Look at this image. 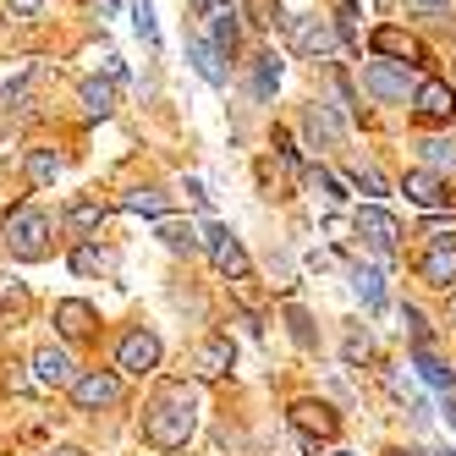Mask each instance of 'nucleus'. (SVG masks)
I'll use <instances>...</instances> for the list:
<instances>
[{
  "instance_id": "37",
  "label": "nucleus",
  "mask_w": 456,
  "mask_h": 456,
  "mask_svg": "<svg viewBox=\"0 0 456 456\" xmlns=\"http://www.w3.org/2000/svg\"><path fill=\"white\" fill-rule=\"evenodd\" d=\"M6 390H12V396H28V390H34V379H28L22 363H6Z\"/></svg>"
},
{
  "instance_id": "21",
  "label": "nucleus",
  "mask_w": 456,
  "mask_h": 456,
  "mask_svg": "<svg viewBox=\"0 0 456 456\" xmlns=\"http://www.w3.org/2000/svg\"><path fill=\"white\" fill-rule=\"evenodd\" d=\"M159 242H166L171 253H199V248H204V237L192 232L187 220H159Z\"/></svg>"
},
{
  "instance_id": "44",
  "label": "nucleus",
  "mask_w": 456,
  "mask_h": 456,
  "mask_svg": "<svg viewBox=\"0 0 456 456\" xmlns=\"http://www.w3.org/2000/svg\"><path fill=\"white\" fill-rule=\"evenodd\" d=\"M445 418H451V429H456V396L445 390Z\"/></svg>"
},
{
  "instance_id": "32",
  "label": "nucleus",
  "mask_w": 456,
  "mask_h": 456,
  "mask_svg": "<svg viewBox=\"0 0 456 456\" xmlns=\"http://www.w3.org/2000/svg\"><path fill=\"white\" fill-rule=\"evenodd\" d=\"M346 182H352V187H363L369 199H385V176H379L374 166H352V171H346Z\"/></svg>"
},
{
  "instance_id": "20",
  "label": "nucleus",
  "mask_w": 456,
  "mask_h": 456,
  "mask_svg": "<svg viewBox=\"0 0 456 456\" xmlns=\"http://www.w3.org/2000/svg\"><path fill=\"white\" fill-rule=\"evenodd\" d=\"M412 369H418L423 379H429L435 390H456V369H445V363H440V357H435L429 346H418V352H412Z\"/></svg>"
},
{
  "instance_id": "30",
  "label": "nucleus",
  "mask_w": 456,
  "mask_h": 456,
  "mask_svg": "<svg viewBox=\"0 0 456 456\" xmlns=\"http://www.w3.org/2000/svg\"><path fill=\"white\" fill-rule=\"evenodd\" d=\"M423 237H429L435 248H451L456 242V215H429L423 220Z\"/></svg>"
},
{
  "instance_id": "13",
  "label": "nucleus",
  "mask_w": 456,
  "mask_h": 456,
  "mask_svg": "<svg viewBox=\"0 0 456 456\" xmlns=\"http://www.w3.org/2000/svg\"><path fill=\"white\" fill-rule=\"evenodd\" d=\"M94 324H100V314H94L83 297H67V303H55V330L67 336V341H88V336H94Z\"/></svg>"
},
{
  "instance_id": "50",
  "label": "nucleus",
  "mask_w": 456,
  "mask_h": 456,
  "mask_svg": "<svg viewBox=\"0 0 456 456\" xmlns=\"http://www.w3.org/2000/svg\"><path fill=\"white\" fill-rule=\"evenodd\" d=\"M379 6H390V0H379Z\"/></svg>"
},
{
  "instance_id": "49",
  "label": "nucleus",
  "mask_w": 456,
  "mask_h": 456,
  "mask_svg": "<svg viewBox=\"0 0 456 456\" xmlns=\"http://www.w3.org/2000/svg\"><path fill=\"white\" fill-rule=\"evenodd\" d=\"M336 456H352V451H336Z\"/></svg>"
},
{
  "instance_id": "42",
  "label": "nucleus",
  "mask_w": 456,
  "mask_h": 456,
  "mask_svg": "<svg viewBox=\"0 0 456 456\" xmlns=\"http://www.w3.org/2000/svg\"><path fill=\"white\" fill-rule=\"evenodd\" d=\"M220 6H232V0H192V12H199V17H215Z\"/></svg>"
},
{
  "instance_id": "48",
  "label": "nucleus",
  "mask_w": 456,
  "mask_h": 456,
  "mask_svg": "<svg viewBox=\"0 0 456 456\" xmlns=\"http://www.w3.org/2000/svg\"><path fill=\"white\" fill-rule=\"evenodd\" d=\"M440 456H456V451H440Z\"/></svg>"
},
{
  "instance_id": "29",
  "label": "nucleus",
  "mask_w": 456,
  "mask_h": 456,
  "mask_svg": "<svg viewBox=\"0 0 456 456\" xmlns=\"http://www.w3.org/2000/svg\"><path fill=\"white\" fill-rule=\"evenodd\" d=\"M72 270H77V275H100V270H110V253L94 248V242H83V248L72 253Z\"/></svg>"
},
{
  "instance_id": "5",
  "label": "nucleus",
  "mask_w": 456,
  "mask_h": 456,
  "mask_svg": "<svg viewBox=\"0 0 456 456\" xmlns=\"http://www.w3.org/2000/svg\"><path fill=\"white\" fill-rule=\"evenodd\" d=\"M204 248H209V258H215V270L225 275V281H248V248L232 237V232H225V225H209V232H204Z\"/></svg>"
},
{
  "instance_id": "39",
  "label": "nucleus",
  "mask_w": 456,
  "mask_h": 456,
  "mask_svg": "<svg viewBox=\"0 0 456 456\" xmlns=\"http://www.w3.org/2000/svg\"><path fill=\"white\" fill-rule=\"evenodd\" d=\"M407 12H418V17H440V12H451V0H407Z\"/></svg>"
},
{
  "instance_id": "28",
  "label": "nucleus",
  "mask_w": 456,
  "mask_h": 456,
  "mask_svg": "<svg viewBox=\"0 0 456 456\" xmlns=\"http://www.w3.org/2000/svg\"><path fill=\"white\" fill-rule=\"evenodd\" d=\"M55 171H61V159H55L50 149H34V154H28V182H34V187H50Z\"/></svg>"
},
{
  "instance_id": "35",
  "label": "nucleus",
  "mask_w": 456,
  "mask_h": 456,
  "mask_svg": "<svg viewBox=\"0 0 456 456\" xmlns=\"http://www.w3.org/2000/svg\"><path fill=\"white\" fill-rule=\"evenodd\" d=\"M286 324H291V336H297V346H314V324H308V314H303V308H291V314H286Z\"/></svg>"
},
{
  "instance_id": "8",
  "label": "nucleus",
  "mask_w": 456,
  "mask_h": 456,
  "mask_svg": "<svg viewBox=\"0 0 456 456\" xmlns=\"http://www.w3.org/2000/svg\"><path fill=\"white\" fill-rule=\"evenodd\" d=\"M291 45H297V55H308V61H330L336 55V22L330 17H297Z\"/></svg>"
},
{
  "instance_id": "18",
  "label": "nucleus",
  "mask_w": 456,
  "mask_h": 456,
  "mask_svg": "<svg viewBox=\"0 0 456 456\" xmlns=\"http://www.w3.org/2000/svg\"><path fill=\"white\" fill-rule=\"evenodd\" d=\"M28 319V291L17 281H0V330H17Z\"/></svg>"
},
{
  "instance_id": "1",
  "label": "nucleus",
  "mask_w": 456,
  "mask_h": 456,
  "mask_svg": "<svg viewBox=\"0 0 456 456\" xmlns=\"http://www.w3.org/2000/svg\"><path fill=\"white\" fill-rule=\"evenodd\" d=\"M199 429V396H192L187 385H166L159 390V402L143 412V440L154 451H182Z\"/></svg>"
},
{
  "instance_id": "46",
  "label": "nucleus",
  "mask_w": 456,
  "mask_h": 456,
  "mask_svg": "<svg viewBox=\"0 0 456 456\" xmlns=\"http://www.w3.org/2000/svg\"><path fill=\"white\" fill-rule=\"evenodd\" d=\"M445 324H456V291H451V303H445Z\"/></svg>"
},
{
  "instance_id": "4",
  "label": "nucleus",
  "mask_w": 456,
  "mask_h": 456,
  "mask_svg": "<svg viewBox=\"0 0 456 456\" xmlns=\"http://www.w3.org/2000/svg\"><path fill=\"white\" fill-rule=\"evenodd\" d=\"M116 369L133 374V379L154 374V369H159V336H154V330H126L121 346H116Z\"/></svg>"
},
{
  "instance_id": "41",
  "label": "nucleus",
  "mask_w": 456,
  "mask_h": 456,
  "mask_svg": "<svg viewBox=\"0 0 456 456\" xmlns=\"http://www.w3.org/2000/svg\"><path fill=\"white\" fill-rule=\"evenodd\" d=\"M100 67H105V77H121V72H126V67H121V55H116V50H105V55H100Z\"/></svg>"
},
{
  "instance_id": "3",
  "label": "nucleus",
  "mask_w": 456,
  "mask_h": 456,
  "mask_svg": "<svg viewBox=\"0 0 456 456\" xmlns=\"http://www.w3.org/2000/svg\"><path fill=\"white\" fill-rule=\"evenodd\" d=\"M72 402H77V412L116 407V402H121V374H110V369H88V374H77V379H72Z\"/></svg>"
},
{
  "instance_id": "9",
  "label": "nucleus",
  "mask_w": 456,
  "mask_h": 456,
  "mask_svg": "<svg viewBox=\"0 0 456 456\" xmlns=\"http://www.w3.org/2000/svg\"><path fill=\"white\" fill-rule=\"evenodd\" d=\"M412 110H418V121H429V126L451 121V116H456V88H451V83H440V77L418 83V88H412Z\"/></svg>"
},
{
  "instance_id": "22",
  "label": "nucleus",
  "mask_w": 456,
  "mask_h": 456,
  "mask_svg": "<svg viewBox=\"0 0 456 456\" xmlns=\"http://www.w3.org/2000/svg\"><path fill=\"white\" fill-rule=\"evenodd\" d=\"M121 209H126V215H154V220H166L171 199H166V192H154V187H138V192H126V199H121Z\"/></svg>"
},
{
  "instance_id": "16",
  "label": "nucleus",
  "mask_w": 456,
  "mask_h": 456,
  "mask_svg": "<svg viewBox=\"0 0 456 456\" xmlns=\"http://www.w3.org/2000/svg\"><path fill=\"white\" fill-rule=\"evenodd\" d=\"M303 133H308L314 149H336V143H341V121L324 110V105H308V110H303Z\"/></svg>"
},
{
  "instance_id": "51",
  "label": "nucleus",
  "mask_w": 456,
  "mask_h": 456,
  "mask_svg": "<svg viewBox=\"0 0 456 456\" xmlns=\"http://www.w3.org/2000/svg\"><path fill=\"white\" fill-rule=\"evenodd\" d=\"M0 100H6V94H0Z\"/></svg>"
},
{
  "instance_id": "33",
  "label": "nucleus",
  "mask_w": 456,
  "mask_h": 456,
  "mask_svg": "<svg viewBox=\"0 0 456 456\" xmlns=\"http://www.w3.org/2000/svg\"><path fill=\"white\" fill-rule=\"evenodd\" d=\"M133 22H138V34L154 45L159 39V28H154V0H133Z\"/></svg>"
},
{
  "instance_id": "31",
  "label": "nucleus",
  "mask_w": 456,
  "mask_h": 456,
  "mask_svg": "<svg viewBox=\"0 0 456 456\" xmlns=\"http://www.w3.org/2000/svg\"><path fill=\"white\" fill-rule=\"evenodd\" d=\"M100 220H105V204H72V209H67V225H72V232H94Z\"/></svg>"
},
{
  "instance_id": "11",
  "label": "nucleus",
  "mask_w": 456,
  "mask_h": 456,
  "mask_svg": "<svg viewBox=\"0 0 456 456\" xmlns=\"http://www.w3.org/2000/svg\"><path fill=\"white\" fill-rule=\"evenodd\" d=\"M357 237H363L374 253H396V237H402V225L390 220L379 204H369V209H357Z\"/></svg>"
},
{
  "instance_id": "47",
  "label": "nucleus",
  "mask_w": 456,
  "mask_h": 456,
  "mask_svg": "<svg viewBox=\"0 0 456 456\" xmlns=\"http://www.w3.org/2000/svg\"><path fill=\"white\" fill-rule=\"evenodd\" d=\"M385 456H423V451H385Z\"/></svg>"
},
{
  "instance_id": "38",
  "label": "nucleus",
  "mask_w": 456,
  "mask_h": 456,
  "mask_svg": "<svg viewBox=\"0 0 456 456\" xmlns=\"http://www.w3.org/2000/svg\"><path fill=\"white\" fill-rule=\"evenodd\" d=\"M369 357H374L369 336H346V363H369Z\"/></svg>"
},
{
  "instance_id": "27",
  "label": "nucleus",
  "mask_w": 456,
  "mask_h": 456,
  "mask_svg": "<svg viewBox=\"0 0 456 456\" xmlns=\"http://www.w3.org/2000/svg\"><path fill=\"white\" fill-rule=\"evenodd\" d=\"M423 149V166H429V171H456V138H429V143H418Z\"/></svg>"
},
{
  "instance_id": "7",
  "label": "nucleus",
  "mask_w": 456,
  "mask_h": 456,
  "mask_svg": "<svg viewBox=\"0 0 456 456\" xmlns=\"http://www.w3.org/2000/svg\"><path fill=\"white\" fill-rule=\"evenodd\" d=\"M363 83H369V94H374V100H385V105L407 100V88H412V77H407V61H369V67H363Z\"/></svg>"
},
{
  "instance_id": "25",
  "label": "nucleus",
  "mask_w": 456,
  "mask_h": 456,
  "mask_svg": "<svg viewBox=\"0 0 456 456\" xmlns=\"http://www.w3.org/2000/svg\"><path fill=\"white\" fill-rule=\"evenodd\" d=\"M237 39H242L237 12H232V6H220V12H215V45H220V55H237Z\"/></svg>"
},
{
  "instance_id": "17",
  "label": "nucleus",
  "mask_w": 456,
  "mask_h": 456,
  "mask_svg": "<svg viewBox=\"0 0 456 456\" xmlns=\"http://www.w3.org/2000/svg\"><path fill=\"white\" fill-rule=\"evenodd\" d=\"M418 275L429 281V286H445L451 291V281H456V248H429L418 258Z\"/></svg>"
},
{
  "instance_id": "24",
  "label": "nucleus",
  "mask_w": 456,
  "mask_h": 456,
  "mask_svg": "<svg viewBox=\"0 0 456 456\" xmlns=\"http://www.w3.org/2000/svg\"><path fill=\"white\" fill-rule=\"evenodd\" d=\"M275 83H281V55L270 50V55H258V67H253V94H258V100H270Z\"/></svg>"
},
{
  "instance_id": "2",
  "label": "nucleus",
  "mask_w": 456,
  "mask_h": 456,
  "mask_svg": "<svg viewBox=\"0 0 456 456\" xmlns=\"http://www.w3.org/2000/svg\"><path fill=\"white\" fill-rule=\"evenodd\" d=\"M0 242H6V253H12V258H22V265L45 258V253H50V220H45V209L17 204L6 220H0Z\"/></svg>"
},
{
  "instance_id": "19",
  "label": "nucleus",
  "mask_w": 456,
  "mask_h": 456,
  "mask_svg": "<svg viewBox=\"0 0 456 456\" xmlns=\"http://www.w3.org/2000/svg\"><path fill=\"white\" fill-rule=\"evenodd\" d=\"M77 100H83V110H88V116H100V121H105V116L116 110V88H110V83H100V77H83Z\"/></svg>"
},
{
  "instance_id": "43",
  "label": "nucleus",
  "mask_w": 456,
  "mask_h": 456,
  "mask_svg": "<svg viewBox=\"0 0 456 456\" xmlns=\"http://www.w3.org/2000/svg\"><path fill=\"white\" fill-rule=\"evenodd\" d=\"M336 100H341V110H352V88H346V77L336 72Z\"/></svg>"
},
{
  "instance_id": "12",
  "label": "nucleus",
  "mask_w": 456,
  "mask_h": 456,
  "mask_svg": "<svg viewBox=\"0 0 456 456\" xmlns=\"http://www.w3.org/2000/svg\"><path fill=\"white\" fill-rule=\"evenodd\" d=\"M232 369H237V346L225 336H209L199 352H192V374H199V379H225Z\"/></svg>"
},
{
  "instance_id": "14",
  "label": "nucleus",
  "mask_w": 456,
  "mask_h": 456,
  "mask_svg": "<svg viewBox=\"0 0 456 456\" xmlns=\"http://www.w3.org/2000/svg\"><path fill=\"white\" fill-rule=\"evenodd\" d=\"M34 374H39V385H72L77 379V363H72L67 346H39L34 352Z\"/></svg>"
},
{
  "instance_id": "23",
  "label": "nucleus",
  "mask_w": 456,
  "mask_h": 456,
  "mask_svg": "<svg viewBox=\"0 0 456 456\" xmlns=\"http://www.w3.org/2000/svg\"><path fill=\"white\" fill-rule=\"evenodd\" d=\"M352 286H357V297H363V308H379L385 303V275L374 265H357L352 270Z\"/></svg>"
},
{
  "instance_id": "40",
  "label": "nucleus",
  "mask_w": 456,
  "mask_h": 456,
  "mask_svg": "<svg viewBox=\"0 0 456 456\" xmlns=\"http://www.w3.org/2000/svg\"><path fill=\"white\" fill-rule=\"evenodd\" d=\"M6 6H12V17H39L45 0H6Z\"/></svg>"
},
{
  "instance_id": "45",
  "label": "nucleus",
  "mask_w": 456,
  "mask_h": 456,
  "mask_svg": "<svg viewBox=\"0 0 456 456\" xmlns=\"http://www.w3.org/2000/svg\"><path fill=\"white\" fill-rule=\"evenodd\" d=\"M50 456H83V451H77V445H55Z\"/></svg>"
},
{
  "instance_id": "26",
  "label": "nucleus",
  "mask_w": 456,
  "mask_h": 456,
  "mask_svg": "<svg viewBox=\"0 0 456 456\" xmlns=\"http://www.w3.org/2000/svg\"><path fill=\"white\" fill-rule=\"evenodd\" d=\"M369 45H374V55H402V61L412 55V39L402 34V28H374V39H369Z\"/></svg>"
},
{
  "instance_id": "6",
  "label": "nucleus",
  "mask_w": 456,
  "mask_h": 456,
  "mask_svg": "<svg viewBox=\"0 0 456 456\" xmlns=\"http://www.w3.org/2000/svg\"><path fill=\"white\" fill-rule=\"evenodd\" d=\"M291 429H297L303 440H336L341 435V418L324 407V402H314V396H303V402H291Z\"/></svg>"
},
{
  "instance_id": "15",
  "label": "nucleus",
  "mask_w": 456,
  "mask_h": 456,
  "mask_svg": "<svg viewBox=\"0 0 456 456\" xmlns=\"http://www.w3.org/2000/svg\"><path fill=\"white\" fill-rule=\"evenodd\" d=\"M187 61H192V67H199V77L204 83H225V55H220V45L215 39H187Z\"/></svg>"
},
{
  "instance_id": "10",
  "label": "nucleus",
  "mask_w": 456,
  "mask_h": 456,
  "mask_svg": "<svg viewBox=\"0 0 456 456\" xmlns=\"http://www.w3.org/2000/svg\"><path fill=\"white\" fill-rule=\"evenodd\" d=\"M402 192L418 204V209H445L451 204V192H445V176L440 171H429V166H418V171H407L402 176Z\"/></svg>"
},
{
  "instance_id": "36",
  "label": "nucleus",
  "mask_w": 456,
  "mask_h": 456,
  "mask_svg": "<svg viewBox=\"0 0 456 456\" xmlns=\"http://www.w3.org/2000/svg\"><path fill=\"white\" fill-rule=\"evenodd\" d=\"M402 324H407V330H412V341H418V346H429V324H423V314H418L412 303L402 308Z\"/></svg>"
},
{
  "instance_id": "34",
  "label": "nucleus",
  "mask_w": 456,
  "mask_h": 456,
  "mask_svg": "<svg viewBox=\"0 0 456 456\" xmlns=\"http://www.w3.org/2000/svg\"><path fill=\"white\" fill-rule=\"evenodd\" d=\"M308 187H314V192H324V199H336V204H341V199H346V192H341V182H336V176H330V171H319V166H314V171H308Z\"/></svg>"
}]
</instances>
